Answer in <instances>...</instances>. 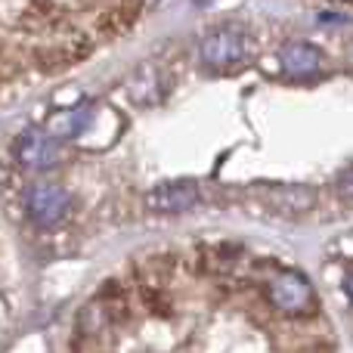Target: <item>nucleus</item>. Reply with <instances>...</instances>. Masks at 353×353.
<instances>
[{
    "instance_id": "f257e3e1",
    "label": "nucleus",
    "mask_w": 353,
    "mask_h": 353,
    "mask_svg": "<svg viewBox=\"0 0 353 353\" xmlns=\"http://www.w3.org/2000/svg\"><path fill=\"white\" fill-rule=\"evenodd\" d=\"M248 47H251V37L242 28L223 25V28H214L201 37L199 56L208 68H232L248 56Z\"/></svg>"
},
{
    "instance_id": "f03ea898",
    "label": "nucleus",
    "mask_w": 353,
    "mask_h": 353,
    "mask_svg": "<svg viewBox=\"0 0 353 353\" xmlns=\"http://www.w3.org/2000/svg\"><path fill=\"white\" fill-rule=\"evenodd\" d=\"M267 298L285 316H304L313 310V285L307 282V276L285 270L267 285Z\"/></svg>"
},
{
    "instance_id": "7ed1b4c3",
    "label": "nucleus",
    "mask_w": 353,
    "mask_h": 353,
    "mask_svg": "<svg viewBox=\"0 0 353 353\" xmlns=\"http://www.w3.org/2000/svg\"><path fill=\"white\" fill-rule=\"evenodd\" d=\"M25 205H28V217L47 230V226H56L65 220L68 208H72V195L62 186H56V183H41V186L28 189V201Z\"/></svg>"
},
{
    "instance_id": "20e7f679",
    "label": "nucleus",
    "mask_w": 353,
    "mask_h": 353,
    "mask_svg": "<svg viewBox=\"0 0 353 353\" xmlns=\"http://www.w3.org/2000/svg\"><path fill=\"white\" fill-rule=\"evenodd\" d=\"M16 159L28 171H50L59 161V143L47 130H25L16 143Z\"/></svg>"
},
{
    "instance_id": "39448f33",
    "label": "nucleus",
    "mask_w": 353,
    "mask_h": 353,
    "mask_svg": "<svg viewBox=\"0 0 353 353\" xmlns=\"http://www.w3.org/2000/svg\"><path fill=\"white\" fill-rule=\"evenodd\" d=\"M195 201H199V186L192 180H171L155 186L149 192L146 205L155 214H183L189 208H195Z\"/></svg>"
},
{
    "instance_id": "423d86ee",
    "label": "nucleus",
    "mask_w": 353,
    "mask_h": 353,
    "mask_svg": "<svg viewBox=\"0 0 353 353\" xmlns=\"http://www.w3.org/2000/svg\"><path fill=\"white\" fill-rule=\"evenodd\" d=\"M279 65L288 78H310L323 68V53H319V47H313L307 41H294L282 47Z\"/></svg>"
},
{
    "instance_id": "0eeeda50",
    "label": "nucleus",
    "mask_w": 353,
    "mask_h": 353,
    "mask_svg": "<svg viewBox=\"0 0 353 353\" xmlns=\"http://www.w3.org/2000/svg\"><path fill=\"white\" fill-rule=\"evenodd\" d=\"M130 99H137L140 105H152L161 99V84H159V68L143 65L130 81Z\"/></svg>"
}]
</instances>
